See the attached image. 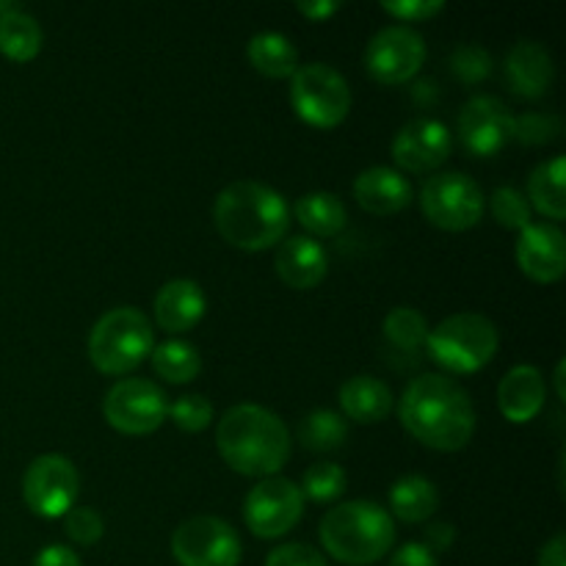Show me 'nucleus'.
<instances>
[{
  "label": "nucleus",
  "mask_w": 566,
  "mask_h": 566,
  "mask_svg": "<svg viewBox=\"0 0 566 566\" xmlns=\"http://www.w3.org/2000/svg\"><path fill=\"white\" fill-rule=\"evenodd\" d=\"M401 426L434 451H462L475 431V409L468 390L451 376L423 374L412 379L398 403Z\"/></svg>",
  "instance_id": "obj_1"
},
{
  "label": "nucleus",
  "mask_w": 566,
  "mask_h": 566,
  "mask_svg": "<svg viewBox=\"0 0 566 566\" xmlns=\"http://www.w3.org/2000/svg\"><path fill=\"white\" fill-rule=\"evenodd\" d=\"M221 459L247 479H271L291 459V431L280 415L258 403L227 409L216 426Z\"/></svg>",
  "instance_id": "obj_2"
},
{
  "label": "nucleus",
  "mask_w": 566,
  "mask_h": 566,
  "mask_svg": "<svg viewBox=\"0 0 566 566\" xmlns=\"http://www.w3.org/2000/svg\"><path fill=\"white\" fill-rule=\"evenodd\" d=\"M213 221L219 235L243 252H265L285 241L291 208L271 186L238 180L216 197Z\"/></svg>",
  "instance_id": "obj_3"
},
{
  "label": "nucleus",
  "mask_w": 566,
  "mask_h": 566,
  "mask_svg": "<svg viewBox=\"0 0 566 566\" xmlns=\"http://www.w3.org/2000/svg\"><path fill=\"white\" fill-rule=\"evenodd\" d=\"M318 534L324 551L335 562L370 566L390 553L396 542V523L379 503L348 501L324 514Z\"/></svg>",
  "instance_id": "obj_4"
},
{
  "label": "nucleus",
  "mask_w": 566,
  "mask_h": 566,
  "mask_svg": "<svg viewBox=\"0 0 566 566\" xmlns=\"http://www.w3.org/2000/svg\"><path fill=\"white\" fill-rule=\"evenodd\" d=\"M155 332L147 315L136 307L105 313L88 335V359L105 376H125L153 354Z\"/></svg>",
  "instance_id": "obj_5"
},
{
  "label": "nucleus",
  "mask_w": 566,
  "mask_h": 566,
  "mask_svg": "<svg viewBox=\"0 0 566 566\" xmlns=\"http://www.w3.org/2000/svg\"><path fill=\"white\" fill-rule=\"evenodd\" d=\"M501 335L490 318L479 313H457L429 329L426 352L442 370L457 376L475 374L495 359Z\"/></svg>",
  "instance_id": "obj_6"
},
{
  "label": "nucleus",
  "mask_w": 566,
  "mask_h": 566,
  "mask_svg": "<svg viewBox=\"0 0 566 566\" xmlns=\"http://www.w3.org/2000/svg\"><path fill=\"white\" fill-rule=\"evenodd\" d=\"M291 105L310 127L332 130L352 111V88L329 64H304L291 77Z\"/></svg>",
  "instance_id": "obj_7"
},
{
  "label": "nucleus",
  "mask_w": 566,
  "mask_h": 566,
  "mask_svg": "<svg viewBox=\"0 0 566 566\" xmlns=\"http://www.w3.org/2000/svg\"><path fill=\"white\" fill-rule=\"evenodd\" d=\"M420 208L434 227L448 232H464L484 216V193L479 182L464 171L434 175L420 191Z\"/></svg>",
  "instance_id": "obj_8"
},
{
  "label": "nucleus",
  "mask_w": 566,
  "mask_h": 566,
  "mask_svg": "<svg viewBox=\"0 0 566 566\" xmlns=\"http://www.w3.org/2000/svg\"><path fill=\"white\" fill-rule=\"evenodd\" d=\"M103 415L119 434L144 437L164 426L169 418V401L155 381L122 379L105 392Z\"/></svg>",
  "instance_id": "obj_9"
},
{
  "label": "nucleus",
  "mask_w": 566,
  "mask_h": 566,
  "mask_svg": "<svg viewBox=\"0 0 566 566\" xmlns=\"http://www.w3.org/2000/svg\"><path fill=\"white\" fill-rule=\"evenodd\" d=\"M241 536L221 517H191L171 534V556L180 566H238Z\"/></svg>",
  "instance_id": "obj_10"
},
{
  "label": "nucleus",
  "mask_w": 566,
  "mask_h": 566,
  "mask_svg": "<svg viewBox=\"0 0 566 566\" xmlns=\"http://www.w3.org/2000/svg\"><path fill=\"white\" fill-rule=\"evenodd\" d=\"M77 492H81V475L75 464L61 453H44L33 459L22 479V497L28 509L44 520H59L75 509Z\"/></svg>",
  "instance_id": "obj_11"
},
{
  "label": "nucleus",
  "mask_w": 566,
  "mask_h": 566,
  "mask_svg": "<svg viewBox=\"0 0 566 566\" xmlns=\"http://www.w3.org/2000/svg\"><path fill=\"white\" fill-rule=\"evenodd\" d=\"M304 514V497L293 481L271 475L263 479L243 503V520L260 539H280L291 534Z\"/></svg>",
  "instance_id": "obj_12"
},
{
  "label": "nucleus",
  "mask_w": 566,
  "mask_h": 566,
  "mask_svg": "<svg viewBox=\"0 0 566 566\" xmlns=\"http://www.w3.org/2000/svg\"><path fill=\"white\" fill-rule=\"evenodd\" d=\"M426 61V42L407 25L381 28L368 42L363 64L368 75L381 86H401L412 81Z\"/></svg>",
  "instance_id": "obj_13"
},
{
  "label": "nucleus",
  "mask_w": 566,
  "mask_h": 566,
  "mask_svg": "<svg viewBox=\"0 0 566 566\" xmlns=\"http://www.w3.org/2000/svg\"><path fill=\"white\" fill-rule=\"evenodd\" d=\"M457 136L473 158H492L514 138V114L497 97H473L459 111Z\"/></svg>",
  "instance_id": "obj_14"
},
{
  "label": "nucleus",
  "mask_w": 566,
  "mask_h": 566,
  "mask_svg": "<svg viewBox=\"0 0 566 566\" xmlns=\"http://www.w3.org/2000/svg\"><path fill=\"white\" fill-rule=\"evenodd\" d=\"M451 130L442 122L423 116V119H412L398 130L396 142H392V158L403 171L426 175V171L440 169L451 158Z\"/></svg>",
  "instance_id": "obj_15"
},
{
  "label": "nucleus",
  "mask_w": 566,
  "mask_h": 566,
  "mask_svg": "<svg viewBox=\"0 0 566 566\" xmlns=\"http://www.w3.org/2000/svg\"><path fill=\"white\" fill-rule=\"evenodd\" d=\"M517 265L528 280L553 285L566 271V238L556 224H528L517 238Z\"/></svg>",
  "instance_id": "obj_16"
},
{
  "label": "nucleus",
  "mask_w": 566,
  "mask_h": 566,
  "mask_svg": "<svg viewBox=\"0 0 566 566\" xmlns=\"http://www.w3.org/2000/svg\"><path fill=\"white\" fill-rule=\"evenodd\" d=\"M274 269L280 280L293 291H310L318 282H324L326 271H329V258H326L324 247L310 235L285 238L276 249Z\"/></svg>",
  "instance_id": "obj_17"
},
{
  "label": "nucleus",
  "mask_w": 566,
  "mask_h": 566,
  "mask_svg": "<svg viewBox=\"0 0 566 566\" xmlns=\"http://www.w3.org/2000/svg\"><path fill=\"white\" fill-rule=\"evenodd\" d=\"M545 379L534 365H517L497 385V407L503 418L514 426L531 423L545 407Z\"/></svg>",
  "instance_id": "obj_18"
},
{
  "label": "nucleus",
  "mask_w": 566,
  "mask_h": 566,
  "mask_svg": "<svg viewBox=\"0 0 566 566\" xmlns=\"http://www.w3.org/2000/svg\"><path fill=\"white\" fill-rule=\"evenodd\" d=\"M205 310H208V298L193 280L166 282L155 296V321L160 329L171 335L191 332L202 321Z\"/></svg>",
  "instance_id": "obj_19"
},
{
  "label": "nucleus",
  "mask_w": 566,
  "mask_h": 566,
  "mask_svg": "<svg viewBox=\"0 0 566 566\" xmlns=\"http://www.w3.org/2000/svg\"><path fill=\"white\" fill-rule=\"evenodd\" d=\"M553 77V59L539 42H517L506 55V81L514 94L525 99H536L551 92Z\"/></svg>",
  "instance_id": "obj_20"
},
{
  "label": "nucleus",
  "mask_w": 566,
  "mask_h": 566,
  "mask_svg": "<svg viewBox=\"0 0 566 566\" xmlns=\"http://www.w3.org/2000/svg\"><path fill=\"white\" fill-rule=\"evenodd\" d=\"M354 199L368 213L392 216L401 213L412 202V186H409V180L401 171L387 169V166H374V169H365L354 180Z\"/></svg>",
  "instance_id": "obj_21"
},
{
  "label": "nucleus",
  "mask_w": 566,
  "mask_h": 566,
  "mask_svg": "<svg viewBox=\"0 0 566 566\" xmlns=\"http://www.w3.org/2000/svg\"><path fill=\"white\" fill-rule=\"evenodd\" d=\"M340 409L354 423H381L392 409V392L374 376H352L340 387Z\"/></svg>",
  "instance_id": "obj_22"
},
{
  "label": "nucleus",
  "mask_w": 566,
  "mask_h": 566,
  "mask_svg": "<svg viewBox=\"0 0 566 566\" xmlns=\"http://www.w3.org/2000/svg\"><path fill=\"white\" fill-rule=\"evenodd\" d=\"M440 506V492L423 475H403L390 490V512L401 523H426Z\"/></svg>",
  "instance_id": "obj_23"
},
{
  "label": "nucleus",
  "mask_w": 566,
  "mask_h": 566,
  "mask_svg": "<svg viewBox=\"0 0 566 566\" xmlns=\"http://www.w3.org/2000/svg\"><path fill=\"white\" fill-rule=\"evenodd\" d=\"M293 216L315 238H335L337 232H343L348 221L346 205L340 202V197L329 191L304 193L296 202V208H293Z\"/></svg>",
  "instance_id": "obj_24"
},
{
  "label": "nucleus",
  "mask_w": 566,
  "mask_h": 566,
  "mask_svg": "<svg viewBox=\"0 0 566 566\" xmlns=\"http://www.w3.org/2000/svg\"><path fill=\"white\" fill-rule=\"evenodd\" d=\"M42 28L31 14L11 9L0 14V53L14 64H28L42 50Z\"/></svg>",
  "instance_id": "obj_25"
},
{
  "label": "nucleus",
  "mask_w": 566,
  "mask_h": 566,
  "mask_svg": "<svg viewBox=\"0 0 566 566\" xmlns=\"http://www.w3.org/2000/svg\"><path fill=\"white\" fill-rule=\"evenodd\" d=\"M564 158H553L536 166L528 177V205H534L542 216L551 221H562L566 216V191H564Z\"/></svg>",
  "instance_id": "obj_26"
},
{
  "label": "nucleus",
  "mask_w": 566,
  "mask_h": 566,
  "mask_svg": "<svg viewBox=\"0 0 566 566\" xmlns=\"http://www.w3.org/2000/svg\"><path fill=\"white\" fill-rule=\"evenodd\" d=\"M249 64L265 77H293L298 70V55L291 39L265 31L249 42Z\"/></svg>",
  "instance_id": "obj_27"
},
{
  "label": "nucleus",
  "mask_w": 566,
  "mask_h": 566,
  "mask_svg": "<svg viewBox=\"0 0 566 566\" xmlns=\"http://www.w3.org/2000/svg\"><path fill=\"white\" fill-rule=\"evenodd\" d=\"M153 359V368L160 379H166L169 385H186L193 381L202 370V357H199L197 348L186 340H166L160 346L153 348L149 354Z\"/></svg>",
  "instance_id": "obj_28"
},
{
  "label": "nucleus",
  "mask_w": 566,
  "mask_h": 566,
  "mask_svg": "<svg viewBox=\"0 0 566 566\" xmlns=\"http://www.w3.org/2000/svg\"><path fill=\"white\" fill-rule=\"evenodd\" d=\"M298 437H302V446L307 448V451H315V453L337 451V448L346 446L348 440L346 418L332 412V409H315V412H310L307 418L302 420V426H298Z\"/></svg>",
  "instance_id": "obj_29"
},
{
  "label": "nucleus",
  "mask_w": 566,
  "mask_h": 566,
  "mask_svg": "<svg viewBox=\"0 0 566 566\" xmlns=\"http://www.w3.org/2000/svg\"><path fill=\"white\" fill-rule=\"evenodd\" d=\"M385 337L403 354H418L429 340V324L415 307H396L385 318Z\"/></svg>",
  "instance_id": "obj_30"
},
{
  "label": "nucleus",
  "mask_w": 566,
  "mask_h": 566,
  "mask_svg": "<svg viewBox=\"0 0 566 566\" xmlns=\"http://www.w3.org/2000/svg\"><path fill=\"white\" fill-rule=\"evenodd\" d=\"M302 497H310L313 503H332L346 490V473L335 462H318L304 473L302 479Z\"/></svg>",
  "instance_id": "obj_31"
},
{
  "label": "nucleus",
  "mask_w": 566,
  "mask_h": 566,
  "mask_svg": "<svg viewBox=\"0 0 566 566\" xmlns=\"http://www.w3.org/2000/svg\"><path fill=\"white\" fill-rule=\"evenodd\" d=\"M490 210L495 221L506 230L523 232L531 224V205L517 188H497L490 199Z\"/></svg>",
  "instance_id": "obj_32"
},
{
  "label": "nucleus",
  "mask_w": 566,
  "mask_h": 566,
  "mask_svg": "<svg viewBox=\"0 0 566 566\" xmlns=\"http://www.w3.org/2000/svg\"><path fill=\"white\" fill-rule=\"evenodd\" d=\"M169 418L177 429L182 431H205L213 420V403L205 396H180L175 403H169Z\"/></svg>",
  "instance_id": "obj_33"
},
{
  "label": "nucleus",
  "mask_w": 566,
  "mask_h": 566,
  "mask_svg": "<svg viewBox=\"0 0 566 566\" xmlns=\"http://www.w3.org/2000/svg\"><path fill=\"white\" fill-rule=\"evenodd\" d=\"M451 66L453 75H457L459 81L473 86V83H481L490 77L492 59L484 48H479V44H462V48L451 55Z\"/></svg>",
  "instance_id": "obj_34"
},
{
  "label": "nucleus",
  "mask_w": 566,
  "mask_h": 566,
  "mask_svg": "<svg viewBox=\"0 0 566 566\" xmlns=\"http://www.w3.org/2000/svg\"><path fill=\"white\" fill-rule=\"evenodd\" d=\"M64 531H66V536L75 542V545L88 547V545H94V542L103 539L105 523H103V517L94 512V509H83V506L77 509L75 506L64 514Z\"/></svg>",
  "instance_id": "obj_35"
},
{
  "label": "nucleus",
  "mask_w": 566,
  "mask_h": 566,
  "mask_svg": "<svg viewBox=\"0 0 566 566\" xmlns=\"http://www.w3.org/2000/svg\"><path fill=\"white\" fill-rule=\"evenodd\" d=\"M562 133V122L547 114H525L514 119V138L523 144H547Z\"/></svg>",
  "instance_id": "obj_36"
},
{
  "label": "nucleus",
  "mask_w": 566,
  "mask_h": 566,
  "mask_svg": "<svg viewBox=\"0 0 566 566\" xmlns=\"http://www.w3.org/2000/svg\"><path fill=\"white\" fill-rule=\"evenodd\" d=\"M265 566H329V564H326L324 553H318L315 547L302 545V542H287V545H280L276 551L269 553Z\"/></svg>",
  "instance_id": "obj_37"
},
{
  "label": "nucleus",
  "mask_w": 566,
  "mask_h": 566,
  "mask_svg": "<svg viewBox=\"0 0 566 566\" xmlns=\"http://www.w3.org/2000/svg\"><path fill=\"white\" fill-rule=\"evenodd\" d=\"M381 9L401 22H426L446 9L442 0H401V3H381Z\"/></svg>",
  "instance_id": "obj_38"
},
{
  "label": "nucleus",
  "mask_w": 566,
  "mask_h": 566,
  "mask_svg": "<svg viewBox=\"0 0 566 566\" xmlns=\"http://www.w3.org/2000/svg\"><path fill=\"white\" fill-rule=\"evenodd\" d=\"M390 566H440L437 556L423 545V542H409L401 551L392 553Z\"/></svg>",
  "instance_id": "obj_39"
},
{
  "label": "nucleus",
  "mask_w": 566,
  "mask_h": 566,
  "mask_svg": "<svg viewBox=\"0 0 566 566\" xmlns=\"http://www.w3.org/2000/svg\"><path fill=\"white\" fill-rule=\"evenodd\" d=\"M33 566H81V558L72 547L66 545H48L42 553H36Z\"/></svg>",
  "instance_id": "obj_40"
},
{
  "label": "nucleus",
  "mask_w": 566,
  "mask_h": 566,
  "mask_svg": "<svg viewBox=\"0 0 566 566\" xmlns=\"http://www.w3.org/2000/svg\"><path fill=\"white\" fill-rule=\"evenodd\" d=\"M453 539H457V531L451 528V525L448 523H434V525H429V528H426V542L423 545L429 547L431 553H442V551H448V547L453 545Z\"/></svg>",
  "instance_id": "obj_41"
},
{
  "label": "nucleus",
  "mask_w": 566,
  "mask_h": 566,
  "mask_svg": "<svg viewBox=\"0 0 566 566\" xmlns=\"http://www.w3.org/2000/svg\"><path fill=\"white\" fill-rule=\"evenodd\" d=\"M539 566H566V539L564 534L553 536L539 553Z\"/></svg>",
  "instance_id": "obj_42"
},
{
  "label": "nucleus",
  "mask_w": 566,
  "mask_h": 566,
  "mask_svg": "<svg viewBox=\"0 0 566 566\" xmlns=\"http://www.w3.org/2000/svg\"><path fill=\"white\" fill-rule=\"evenodd\" d=\"M337 9H340V6L329 3V0H318V3H298V6H296L298 14L307 17L310 22H324V20H329V17L335 14Z\"/></svg>",
  "instance_id": "obj_43"
},
{
  "label": "nucleus",
  "mask_w": 566,
  "mask_h": 566,
  "mask_svg": "<svg viewBox=\"0 0 566 566\" xmlns=\"http://www.w3.org/2000/svg\"><path fill=\"white\" fill-rule=\"evenodd\" d=\"M553 376H556V396H558V401H564V396H566V392H564V363L556 365V374H553Z\"/></svg>",
  "instance_id": "obj_44"
}]
</instances>
